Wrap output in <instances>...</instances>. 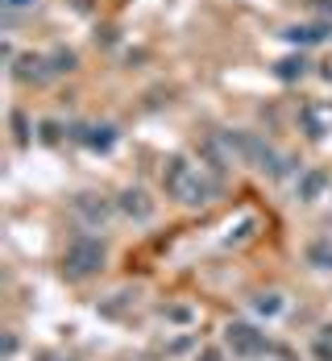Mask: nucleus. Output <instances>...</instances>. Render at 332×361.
<instances>
[{"label":"nucleus","mask_w":332,"mask_h":361,"mask_svg":"<svg viewBox=\"0 0 332 361\" xmlns=\"http://www.w3.org/2000/svg\"><path fill=\"white\" fill-rule=\"evenodd\" d=\"M224 345L233 349V357H266V353H270L266 332H258L254 324H228V332H224Z\"/></svg>","instance_id":"nucleus-3"},{"label":"nucleus","mask_w":332,"mask_h":361,"mask_svg":"<svg viewBox=\"0 0 332 361\" xmlns=\"http://www.w3.org/2000/svg\"><path fill=\"white\" fill-rule=\"evenodd\" d=\"M166 191L179 200V204H187V208H199V204H208V183L199 179V171L195 166H187L183 158H171V166H166Z\"/></svg>","instance_id":"nucleus-1"},{"label":"nucleus","mask_w":332,"mask_h":361,"mask_svg":"<svg viewBox=\"0 0 332 361\" xmlns=\"http://www.w3.org/2000/svg\"><path fill=\"white\" fill-rule=\"evenodd\" d=\"M50 63H54V71H59V75H63V71H75V67H79V59H75L71 50H59Z\"/></svg>","instance_id":"nucleus-9"},{"label":"nucleus","mask_w":332,"mask_h":361,"mask_svg":"<svg viewBox=\"0 0 332 361\" xmlns=\"http://www.w3.org/2000/svg\"><path fill=\"white\" fill-rule=\"evenodd\" d=\"M42 361H63V357H42Z\"/></svg>","instance_id":"nucleus-15"},{"label":"nucleus","mask_w":332,"mask_h":361,"mask_svg":"<svg viewBox=\"0 0 332 361\" xmlns=\"http://www.w3.org/2000/svg\"><path fill=\"white\" fill-rule=\"evenodd\" d=\"M50 71H54V67H50V63H46V59H37V54H30V59H21V67H17V79H21V83H46V79H50Z\"/></svg>","instance_id":"nucleus-6"},{"label":"nucleus","mask_w":332,"mask_h":361,"mask_svg":"<svg viewBox=\"0 0 332 361\" xmlns=\"http://www.w3.org/2000/svg\"><path fill=\"white\" fill-rule=\"evenodd\" d=\"M104 270V245L100 241H92V237H75L67 253H63V274L67 279H92V274H100Z\"/></svg>","instance_id":"nucleus-2"},{"label":"nucleus","mask_w":332,"mask_h":361,"mask_svg":"<svg viewBox=\"0 0 332 361\" xmlns=\"http://www.w3.org/2000/svg\"><path fill=\"white\" fill-rule=\"evenodd\" d=\"M254 307H258V312H266V316H274L283 303H278V295H258V299H254Z\"/></svg>","instance_id":"nucleus-11"},{"label":"nucleus","mask_w":332,"mask_h":361,"mask_svg":"<svg viewBox=\"0 0 332 361\" xmlns=\"http://www.w3.org/2000/svg\"><path fill=\"white\" fill-rule=\"evenodd\" d=\"M199 361H224V353H221V349H208V353H204Z\"/></svg>","instance_id":"nucleus-13"},{"label":"nucleus","mask_w":332,"mask_h":361,"mask_svg":"<svg viewBox=\"0 0 332 361\" xmlns=\"http://www.w3.org/2000/svg\"><path fill=\"white\" fill-rule=\"evenodd\" d=\"M307 262H312L316 270H332V237L312 241V245H307Z\"/></svg>","instance_id":"nucleus-7"},{"label":"nucleus","mask_w":332,"mask_h":361,"mask_svg":"<svg viewBox=\"0 0 332 361\" xmlns=\"http://www.w3.org/2000/svg\"><path fill=\"white\" fill-rule=\"evenodd\" d=\"M71 212L83 220V224L100 228V224H109V220H112V200H104V195H92V191H87V195H79V200L71 204Z\"/></svg>","instance_id":"nucleus-4"},{"label":"nucleus","mask_w":332,"mask_h":361,"mask_svg":"<svg viewBox=\"0 0 332 361\" xmlns=\"http://www.w3.org/2000/svg\"><path fill=\"white\" fill-rule=\"evenodd\" d=\"M4 4H8V8H30L34 0H4Z\"/></svg>","instance_id":"nucleus-14"},{"label":"nucleus","mask_w":332,"mask_h":361,"mask_svg":"<svg viewBox=\"0 0 332 361\" xmlns=\"http://www.w3.org/2000/svg\"><path fill=\"white\" fill-rule=\"evenodd\" d=\"M320 191H324V171H307L299 179V200H316Z\"/></svg>","instance_id":"nucleus-8"},{"label":"nucleus","mask_w":332,"mask_h":361,"mask_svg":"<svg viewBox=\"0 0 332 361\" xmlns=\"http://www.w3.org/2000/svg\"><path fill=\"white\" fill-rule=\"evenodd\" d=\"M303 67H307L303 59H287V63H278V75L283 79H295V75H303Z\"/></svg>","instance_id":"nucleus-10"},{"label":"nucleus","mask_w":332,"mask_h":361,"mask_svg":"<svg viewBox=\"0 0 332 361\" xmlns=\"http://www.w3.org/2000/svg\"><path fill=\"white\" fill-rule=\"evenodd\" d=\"M162 316L175 320V324H187V320H191V307H162Z\"/></svg>","instance_id":"nucleus-12"},{"label":"nucleus","mask_w":332,"mask_h":361,"mask_svg":"<svg viewBox=\"0 0 332 361\" xmlns=\"http://www.w3.org/2000/svg\"><path fill=\"white\" fill-rule=\"evenodd\" d=\"M116 208L125 212V216H133L137 224H146L154 216V200H149L142 187H129V191H121V200H116Z\"/></svg>","instance_id":"nucleus-5"}]
</instances>
